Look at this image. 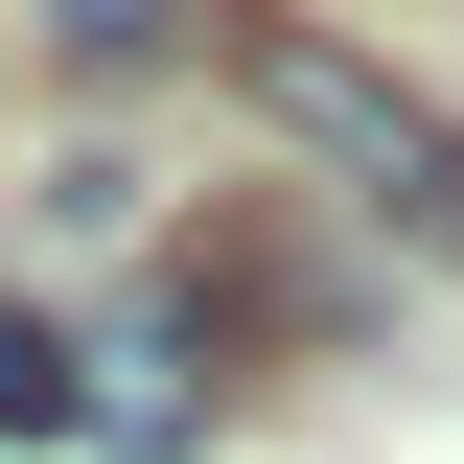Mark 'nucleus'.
<instances>
[{"instance_id": "obj_2", "label": "nucleus", "mask_w": 464, "mask_h": 464, "mask_svg": "<svg viewBox=\"0 0 464 464\" xmlns=\"http://www.w3.org/2000/svg\"><path fill=\"white\" fill-rule=\"evenodd\" d=\"M0 441H93V348H47L24 302H0Z\"/></svg>"}, {"instance_id": "obj_3", "label": "nucleus", "mask_w": 464, "mask_h": 464, "mask_svg": "<svg viewBox=\"0 0 464 464\" xmlns=\"http://www.w3.org/2000/svg\"><path fill=\"white\" fill-rule=\"evenodd\" d=\"M47 47H93V70H140V47H186V0H47Z\"/></svg>"}, {"instance_id": "obj_1", "label": "nucleus", "mask_w": 464, "mask_h": 464, "mask_svg": "<svg viewBox=\"0 0 464 464\" xmlns=\"http://www.w3.org/2000/svg\"><path fill=\"white\" fill-rule=\"evenodd\" d=\"M256 116H279V140H302V163H325L372 232L464 256V116H441V93H395L372 47H302V24H279V47H256Z\"/></svg>"}]
</instances>
